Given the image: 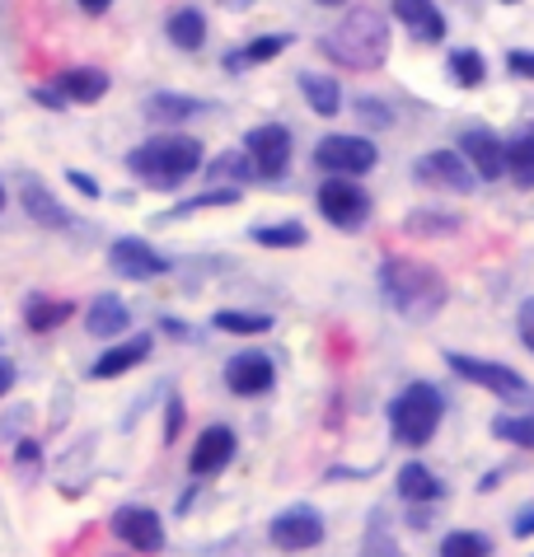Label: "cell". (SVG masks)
<instances>
[{
	"label": "cell",
	"mask_w": 534,
	"mask_h": 557,
	"mask_svg": "<svg viewBox=\"0 0 534 557\" xmlns=\"http://www.w3.org/2000/svg\"><path fill=\"white\" fill-rule=\"evenodd\" d=\"M511 534H515V539H534V506L515 510V520H511Z\"/></svg>",
	"instance_id": "obj_39"
},
{
	"label": "cell",
	"mask_w": 534,
	"mask_h": 557,
	"mask_svg": "<svg viewBox=\"0 0 534 557\" xmlns=\"http://www.w3.org/2000/svg\"><path fill=\"white\" fill-rule=\"evenodd\" d=\"M272 384H277V366H272V356L258 351V347L234 351L230 361H226V389H230V394L258 398V394L272 389Z\"/></svg>",
	"instance_id": "obj_13"
},
{
	"label": "cell",
	"mask_w": 534,
	"mask_h": 557,
	"mask_svg": "<svg viewBox=\"0 0 534 557\" xmlns=\"http://www.w3.org/2000/svg\"><path fill=\"white\" fill-rule=\"evenodd\" d=\"M165 34H169V42H174V48L197 52L202 42H207V20H202V10L179 5V10L165 20Z\"/></svg>",
	"instance_id": "obj_24"
},
{
	"label": "cell",
	"mask_w": 534,
	"mask_h": 557,
	"mask_svg": "<svg viewBox=\"0 0 534 557\" xmlns=\"http://www.w3.org/2000/svg\"><path fill=\"white\" fill-rule=\"evenodd\" d=\"M408 524H413V530H427V524H432V506H413V516H408Z\"/></svg>",
	"instance_id": "obj_44"
},
{
	"label": "cell",
	"mask_w": 534,
	"mask_h": 557,
	"mask_svg": "<svg viewBox=\"0 0 534 557\" xmlns=\"http://www.w3.org/2000/svg\"><path fill=\"white\" fill-rule=\"evenodd\" d=\"M446 366L454 370L460 380L478 384V389H488L497 398H507V404H534V389L521 370L501 366V361H483V356H464V351H446Z\"/></svg>",
	"instance_id": "obj_5"
},
{
	"label": "cell",
	"mask_w": 534,
	"mask_h": 557,
	"mask_svg": "<svg viewBox=\"0 0 534 557\" xmlns=\"http://www.w3.org/2000/svg\"><path fill=\"white\" fill-rule=\"evenodd\" d=\"M248 239L263 244V249H301V244L310 239V230L301 221H277V225H254Z\"/></svg>",
	"instance_id": "obj_31"
},
{
	"label": "cell",
	"mask_w": 534,
	"mask_h": 557,
	"mask_svg": "<svg viewBox=\"0 0 534 557\" xmlns=\"http://www.w3.org/2000/svg\"><path fill=\"white\" fill-rule=\"evenodd\" d=\"M507 71L521 75V81H534V52H525V48L511 52V57H507Z\"/></svg>",
	"instance_id": "obj_38"
},
{
	"label": "cell",
	"mask_w": 534,
	"mask_h": 557,
	"mask_svg": "<svg viewBox=\"0 0 534 557\" xmlns=\"http://www.w3.org/2000/svg\"><path fill=\"white\" fill-rule=\"evenodd\" d=\"M441 557H493V539L478 530H454L441 539Z\"/></svg>",
	"instance_id": "obj_33"
},
{
	"label": "cell",
	"mask_w": 534,
	"mask_h": 557,
	"mask_svg": "<svg viewBox=\"0 0 534 557\" xmlns=\"http://www.w3.org/2000/svg\"><path fill=\"white\" fill-rule=\"evenodd\" d=\"M207 178L221 183V188H240V183L258 178V174H254V160H248V150H230V154H221V160L207 164Z\"/></svg>",
	"instance_id": "obj_30"
},
{
	"label": "cell",
	"mask_w": 534,
	"mask_h": 557,
	"mask_svg": "<svg viewBox=\"0 0 534 557\" xmlns=\"http://www.w3.org/2000/svg\"><path fill=\"white\" fill-rule=\"evenodd\" d=\"M267 534H272V544L281 553H305V548H319L324 544V516L314 506H291L281 510V516L267 524Z\"/></svg>",
	"instance_id": "obj_12"
},
{
	"label": "cell",
	"mask_w": 534,
	"mask_h": 557,
	"mask_svg": "<svg viewBox=\"0 0 534 557\" xmlns=\"http://www.w3.org/2000/svg\"><path fill=\"white\" fill-rule=\"evenodd\" d=\"M450 81L460 85V89H478L483 81H488V61H483V52L454 48V52H450Z\"/></svg>",
	"instance_id": "obj_32"
},
{
	"label": "cell",
	"mask_w": 534,
	"mask_h": 557,
	"mask_svg": "<svg viewBox=\"0 0 534 557\" xmlns=\"http://www.w3.org/2000/svg\"><path fill=\"white\" fill-rule=\"evenodd\" d=\"M319 5H342V0H319Z\"/></svg>",
	"instance_id": "obj_50"
},
{
	"label": "cell",
	"mask_w": 534,
	"mask_h": 557,
	"mask_svg": "<svg viewBox=\"0 0 534 557\" xmlns=\"http://www.w3.org/2000/svg\"><path fill=\"white\" fill-rule=\"evenodd\" d=\"M501 5H515V0H501Z\"/></svg>",
	"instance_id": "obj_51"
},
{
	"label": "cell",
	"mask_w": 534,
	"mask_h": 557,
	"mask_svg": "<svg viewBox=\"0 0 534 557\" xmlns=\"http://www.w3.org/2000/svg\"><path fill=\"white\" fill-rule=\"evenodd\" d=\"M108 268L118 276H128V282H155V276H165L174 262H169L160 249H150L146 239H113L108 244Z\"/></svg>",
	"instance_id": "obj_11"
},
{
	"label": "cell",
	"mask_w": 534,
	"mask_h": 557,
	"mask_svg": "<svg viewBox=\"0 0 534 557\" xmlns=\"http://www.w3.org/2000/svg\"><path fill=\"white\" fill-rule=\"evenodd\" d=\"M361 557H399V544H395V539H385V516H375L371 539H366V553H361Z\"/></svg>",
	"instance_id": "obj_36"
},
{
	"label": "cell",
	"mask_w": 534,
	"mask_h": 557,
	"mask_svg": "<svg viewBox=\"0 0 534 557\" xmlns=\"http://www.w3.org/2000/svg\"><path fill=\"white\" fill-rule=\"evenodd\" d=\"M0 211H5V183H0Z\"/></svg>",
	"instance_id": "obj_49"
},
{
	"label": "cell",
	"mask_w": 534,
	"mask_h": 557,
	"mask_svg": "<svg viewBox=\"0 0 534 557\" xmlns=\"http://www.w3.org/2000/svg\"><path fill=\"white\" fill-rule=\"evenodd\" d=\"M128 169L132 178H141L146 188H179L202 169V141L197 136H150L136 150H128Z\"/></svg>",
	"instance_id": "obj_3"
},
{
	"label": "cell",
	"mask_w": 534,
	"mask_h": 557,
	"mask_svg": "<svg viewBox=\"0 0 534 557\" xmlns=\"http://www.w3.org/2000/svg\"><path fill=\"white\" fill-rule=\"evenodd\" d=\"M66 178H71V188H81L85 197H99L104 188H99V183H94L89 174H81V169H66Z\"/></svg>",
	"instance_id": "obj_40"
},
{
	"label": "cell",
	"mask_w": 534,
	"mask_h": 557,
	"mask_svg": "<svg viewBox=\"0 0 534 557\" xmlns=\"http://www.w3.org/2000/svg\"><path fill=\"white\" fill-rule=\"evenodd\" d=\"M380 296L389 300L399 319L408 323H427L446 309L450 300V286L446 276L432 268V262H417V258H385L380 262Z\"/></svg>",
	"instance_id": "obj_1"
},
{
	"label": "cell",
	"mask_w": 534,
	"mask_h": 557,
	"mask_svg": "<svg viewBox=\"0 0 534 557\" xmlns=\"http://www.w3.org/2000/svg\"><path fill=\"white\" fill-rule=\"evenodd\" d=\"M301 95H305V103H310L319 117H338V113H342V89H338L333 75L305 71V75H301Z\"/></svg>",
	"instance_id": "obj_26"
},
{
	"label": "cell",
	"mask_w": 534,
	"mask_h": 557,
	"mask_svg": "<svg viewBox=\"0 0 534 557\" xmlns=\"http://www.w3.org/2000/svg\"><path fill=\"white\" fill-rule=\"evenodd\" d=\"M20 202H24V211H28V221L43 225V230H71V225H81V221H75V215L52 197V188H43L38 178H28V183H24Z\"/></svg>",
	"instance_id": "obj_17"
},
{
	"label": "cell",
	"mask_w": 534,
	"mask_h": 557,
	"mask_svg": "<svg viewBox=\"0 0 534 557\" xmlns=\"http://www.w3.org/2000/svg\"><path fill=\"white\" fill-rule=\"evenodd\" d=\"M108 5H113V0H81V10H85V14H104Z\"/></svg>",
	"instance_id": "obj_46"
},
{
	"label": "cell",
	"mask_w": 534,
	"mask_h": 557,
	"mask_svg": "<svg viewBox=\"0 0 534 557\" xmlns=\"http://www.w3.org/2000/svg\"><path fill=\"white\" fill-rule=\"evenodd\" d=\"M221 5H230V10H244V5H248V0H221Z\"/></svg>",
	"instance_id": "obj_48"
},
{
	"label": "cell",
	"mask_w": 534,
	"mask_h": 557,
	"mask_svg": "<svg viewBox=\"0 0 534 557\" xmlns=\"http://www.w3.org/2000/svg\"><path fill=\"white\" fill-rule=\"evenodd\" d=\"M14 380H20V370H14L10 356H0V398H5L14 389Z\"/></svg>",
	"instance_id": "obj_41"
},
{
	"label": "cell",
	"mask_w": 534,
	"mask_h": 557,
	"mask_svg": "<svg viewBox=\"0 0 534 557\" xmlns=\"http://www.w3.org/2000/svg\"><path fill=\"white\" fill-rule=\"evenodd\" d=\"M128 323H132V309L122 305L118 296H99L89 305V314H85V329L89 337H99V343H113V337L128 333Z\"/></svg>",
	"instance_id": "obj_20"
},
{
	"label": "cell",
	"mask_w": 534,
	"mask_h": 557,
	"mask_svg": "<svg viewBox=\"0 0 534 557\" xmlns=\"http://www.w3.org/2000/svg\"><path fill=\"white\" fill-rule=\"evenodd\" d=\"M460 215L454 211H408L403 215V235H413V239H450V235H460Z\"/></svg>",
	"instance_id": "obj_25"
},
{
	"label": "cell",
	"mask_w": 534,
	"mask_h": 557,
	"mask_svg": "<svg viewBox=\"0 0 534 557\" xmlns=\"http://www.w3.org/2000/svg\"><path fill=\"white\" fill-rule=\"evenodd\" d=\"M160 329H165V333H174V337H193V329H187V323H179V319H165Z\"/></svg>",
	"instance_id": "obj_45"
},
{
	"label": "cell",
	"mask_w": 534,
	"mask_h": 557,
	"mask_svg": "<svg viewBox=\"0 0 534 557\" xmlns=\"http://www.w3.org/2000/svg\"><path fill=\"white\" fill-rule=\"evenodd\" d=\"M395 487H399V497H403L408 506H436V502L446 497V483H441V478H436L422 459H408V463H403L399 478H395Z\"/></svg>",
	"instance_id": "obj_18"
},
{
	"label": "cell",
	"mask_w": 534,
	"mask_h": 557,
	"mask_svg": "<svg viewBox=\"0 0 534 557\" xmlns=\"http://www.w3.org/2000/svg\"><path fill=\"white\" fill-rule=\"evenodd\" d=\"M34 99H38V103H47V108H66V95H61V89H47V85H38V89H34Z\"/></svg>",
	"instance_id": "obj_43"
},
{
	"label": "cell",
	"mask_w": 534,
	"mask_h": 557,
	"mask_svg": "<svg viewBox=\"0 0 534 557\" xmlns=\"http://www.w3.org/2000/svg\"><path fill=\"white\" fill-rule=\"evenodd\" d=\"M57 89L66 95V103H99L108 95V71L99 66H75L57 75Z\"/></svg>",
	"instance_id": "obj_22"
},
{
	"label": "cell",
	"mask_w": 534,
	"mask_h": 557,
	"mask_svg": "<svg viewBox=\"0 0 534 557\" xmlns=\"http://www.w3.org/2000/svg\"><path fill=\"white\" fill-rule=\"evenodd\" d=\"M291 48V34H267V38H254L244 52H230L226 57V71H244V66H263V61H272Z\"/></svg>",
	"instance_id": "obj_27"
},
{
	"label": "cell",
	"mask_w": 534,
	"mask_h": 557,
	"mask_svg": "<svg viewBox=\"0 0 534 557\" xmlns=\"http://www.w3.org/2000/svg\"><path fill=\"white\" fill-rule=\"evenodd\" d=\"M395 20L422 42H441L446 38V14L436 10V0H389Z\"/></svg>",
	"instance_id": "obj_16"
},
{
	"label": "cell",
	"mask_w": 534,
	"mask_h": 557,
	"mask_svg": "<svg viewBox=\"0 0 534 557\" xmlns=\"http://www.w3.org/2000/svg\"><path fill=\"white\" fill-rule=\"evenodd\" d=\"M179 422H183V404L179 398H169V422H165V441L179 436Z\"/></svg>",
	"instance_id": "obj_42"
},
{
	"label": "cell",
	"mask_w": 534,
	"mask_h": 557,
	"mask_svg": "<svg viewBox=\"0 0 534 557\" xmlns=\"http://www.w3.org/2000/svg\"><path fill=\"white\" fill-rule=\"evenodd\" d=\"M141 113H146L150 122H187V117L211 113V103L207 99H193V95H169V89H160V95H146Z\"/></svg>",
	"instance_id": "obj_21"
},
{
	"label": "cell",
	"mask_w": 534,
	"mask_h": 557,
	"mask_svg": "<svg viewBox=\"0 0 534 557\" xmlns=\"http://www.w3.org/2000/svg\"><path fill=\"white\" fill-rule=\"evenodd\" d=\"M352 108H356V117L366 122V127H395V108H389L385 99L361 95V99H352Z\"/></svg>",
	"instance_id": "obj_35"
},
{
	"label": "cell",
	"mask_w": 534,
	"mask_h": 557,
	"mask_svg": "<svg viewBox=\"0 0 534 557\" xmlns=\"http://www.w3.org/2000/svg\"><path fill=\"white\" fill-rule=\"evenodd\" d=\"M234 450H240V441H234V431L230 426H207L197 436V445H193V455H187V473L193 478H211V473H221L226 463L234 459Z\"/></svg>",
	"instance_id": "obj_15"
},
{
	"label": "cell",
	"mask_w": 534,
	"mask_h": 557,
	"mask_svg": "<svg viewBox=\"0 0 534 557\" xmlns=\"http://www.w3.org/2000/svg\"><path fill=\"white\" fill-rule=\"evenodd\" d=\"M150 356V337H128V343H113L99 361H94L89 375L94 380H118V375H128V370H136L141 361Z\"/></svg>",
	"instance_id": "obj_19"
},
{
	"label": "cell",
	"mask_w": 534,
	"mask_h": 557,
	"mask_svg": "<svg viewBox=\"0 0 534 557\" xmlns=\"http://www.w3.org/2000/svg\"><path fill=\"white\" fill-rule=\"evenodd\" d=\"M319 52L333 61V66H348V71H375L385 66L389 57V20L371 5H356L338 20V28H328L319 38Z\"/></svg>",
	"instance_id": "obj_2"
},
{
	"label": "cell",
	"mask_w": 534,
	"mask_h": 557,
	"mask_svg": "<svg viewBox=\"0 0 534 557\" xmlns=\"http://www.w3.org/2000/svg\"><path fill=\"white\" fill-rule=\"evenodd\" d=\"M108 530H113L122 544H128L132 553H141V557H155L165 548V524H160V516H155L150 506H118L113 520H108Z\"/></svg>",
	"instance_id": "obj_9"
},
{
	"label": "cell",
	"mask_w": 534,
	"mask_h": 557,
	"mask_svg": "<svg viewBox=\"0 0 534 557\" xmlns=\"http://www.w3.org/2000/svg\"><path fill=\"white\" fill-rule=\"evenodd\" d=\"M314 164H319L328 178H361L380 164V150H375V141H366V136L333 132L314 146Z\"/></svg>",
	"instance_id": "obj_6"
},
{
	"label": "cell",
	"mask_w": 534,
	"mask_h": 557,
	"mask_svg": "<svg viewBox=\"0 0 534 557\" xmlns=\"http://www.w3.org/2000/svg\"><path fill=\"white\" fill-rule=\"evenodd\" d=\"M507 178L515 188H534V127H515L507 136Z\"/></svg>",
	"instance_id": "obj_23"
},
{
	"label": "cell",
	"mask_w": 534,
	"mask_h": 557,
	"mask_svg": "<svg viewBox=\"0 0 534 557\" xmlns=\"http://www.w3.org/2000/svg\"><path fill=\"white\" fill-rule=\"evenodd\" d=\"M460 154L469 160V169L478 174V183H497L501 174H507V141H501L493 127H464Z\"/></svg>",
	"instance_id": "obj_14"
},
{
	"label": "cell",
	"mask_w": 534,
	"mask_h": 557,
	"mask_svg": "<svg viewBox=\"0 0 534 557\" xmlns=\"http://www.w3.org/2000/svg\"><path fill=\"white\" fill-rule=\"evenodd\" d=\"M75 314V305L71 300H47V296H34L28 300V309H24V323L34 333H52V329H61Z\"/></svg>",
	"instance_id": "obj_28"
},
{
	"label": "cell",
	"mask_w": 534,
	"mask_h": 557,
	"mask_svg": "<svg viewBox=\"0 0 534 557\" xmlns=\"http://www.w3.org/2000/svg\"><path fill=\"white\" fill-rule=\"evenodd\" d=\"M216 329H221V333L258 337V333L272 329V314H244V309H221V314H216Z\"/></svg>",
	"instance_id": "obj_34"
},
{
	"label": "cell",
	"mask_w": 534,
	"mask_h": 557,
	"mask_svg": "<svg viewBox=\"0 0 534 557\" xmlns=\"http://www.w3.org/2000/svg\"><path fill=\"white\" fill-rule=\"evenodd\" d=\"M413 178L422 188H441V193H474L478 174L469 169V160L460 150H427L413 160Z\"/></svg>",
	"instance_id": "obj_8"
},
{
	"label": "cell",
	"mask_w": 534,
	"mask_h": 557,
	"mask_svg": "<svg viewBox=\"0 0 534 557\" xmlns=\"http://www.w3.org/2000/svg\"><path fill=\"white\" fill-rule=\"evenodd\" d=\"M20 459H24V463H28V459L38 463V445H34V441H24V445H20Z\"/></svg>",
	"instance_id": "obj_47"
},
{
	"label": "cell",
	"mask_w": 534,
	"mask_h": 557,
	"mask_svg": "<svg viewBox=\"0 0 534 557\" xmlns=\"http://www.w3.org/2000/svg\"><path fill=\"white\" fill-rule=\"evenodd\" d=\"M441 417H446V394L427 380H413L408 389L389 404V431L403 450H422L436 431H441Z\"/></svg>",
	"instance_id": "obj_4"
},
{
	"label": "cell",
	"mask_w": 534,
	"mask_h": 557,
	"mask_svg": "<svg viewBox=\"0 0 534 557\" xmlns=\"http://www.w3.org/2000/svg\"><path fill=\"white\" fill-rule=\"evenodd\" d=\"M244 150L254 160V174L258 178H281L291 169V132L281 122H263L244 136Z\"/></svg>",
	"instance_id": "obj_10"
},
{
	"label": "cell",
	"mask_w": 534,
	"mask_h": 557,
	"mask_svg": "<svg viewBox=\"0 0 534 557\" xmlns=\"http://www.w3.org/2000/svg\"><path fill=\"white\" fill-rule=\"evenodd\" d=\"M314 202H319L324 221L338 225V230H361L371 221V193L361 188L356 178H324L319 193H314Z\"/></svg>",
	"instance_id": "obj_7"
},
{
	"label": "cell",
	"mask_w": 534,
	"mask_h": 557,
	"mask_svg": "<svg viewBox=\"0 0 534 557\" xmlns=\"http://www.w3.org/2000/svg\"><path fill=\"white\" fill-rule=\"evenodd\" d=\"M515 337H521V347L534 356V300H525L521 314H515Z\"/></svg>",
	"instance_id": "obj_37"
},
{
	"label": "cell",
	"mask_w": 534,
	"mask_h": 557,
	"mask_svg": "<svg viewBox=\"0 0 534 557\" xmlns=\"http://www.w3.org/2000/svg\"><path fill=\"white\" fill-rule=\"evenodd\" d=\"M488 431L515 450H534V412H501L488 422Z\"/></svg>",
	"instance_id": "obj_29"
}]
</instances>
